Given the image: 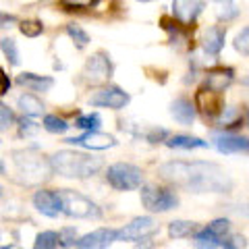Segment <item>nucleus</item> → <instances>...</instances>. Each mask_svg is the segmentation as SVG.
I'll return each mask as SVG.
<instances>
[{"label":"nucleus","instance_id":"f257e3e1","mask_svg":"<svg viewBox=\"0 0 249 249\" xmlns=\"http://www.w3.org/2000/svg\"><path fill=\"white\" fill-rule=\"evenodd\" d=\"M160 177L178 189L193 193H229L232 178L222 166L206 160H170L160 166Z\"/></svg>","mask_w":249,"mask_h":249},{"label":"nucleus","instance_id":"f03ea898","mask_svg":"<svg viewBox=\"0 0 249 249\" xmlns=\"http://www.w3.org/2000/svg\"><path fill=\"white\" fill-rule=\"evenodd\" d=\"M48 160H50L52 173H58L60 177H67V178H89L104 168V162L96 158V156L71 152V150L56 152Z\"/></svg>","mask_w":249,"mask_h":249},{"label":"nucleus","instance_id":"7ed1b4c3","mask_svg":"<svg viewBox=\"0 0 249 249\" xmlns=\"http://www.w3.org/2000/svg\"><path fill=\"white\" fill-rule=\"evenodd\" d=\"M13 160L17 166V173L23 177V183L37 185L42 181H48L52 175L50 160H46L34 150H17L13 152Z\"/></svg>","mask_w":249,"mask_h":249},{"label":"nucleus","instance_id":"20e7f679","mask_svg":"<svg viewBox=\"0 0 249 249\" xmlns=\"http://www.w3.org/2000/svg\"><path fill=\"white\" fill-rule=\"evenodd\" d=\"M58 197H60V214H65L69 218H81V220H88V218H100L102 216V210L79 191L60 189Z\"/></svg>","mask_w":249,"mask_h":249},{"label":"nucleus","instance_id":"39448f33","mask_svg":"<svg viewBox=\"0 0 249 249\" xmlns=\"http://www.w3.org/2000/svg\"><path fill=\"white\" fill-rule=\"evenodd\" d=\"M106 181L116 191H133L143 185V173L142 168L129 162H116V164L108 166L106 170Z\"/></svg>","mask_w":249,"mask_h":249},{"label":"nucleus","instance_id":"423d86ee","mask_svg":"<svg viewBox=\"0 0 249 249\" xmlns=\"http://www.w3.org/2000/svg\"><path fill=\"white\" fill-rule=\"evenodd\" d=\"M142 204L150 212H168L178 206V196L173 189L158 185H143L142 187Z\"/></svg>","mask_w":249,"mask_h":249},{"label":"nucleus","instance_id":"0eeeda50","mask_svg":"<svg viewBox=\"0 0 249 249\" xmlns=\"http://www.w3.org/2000/svg\"><path fill=\"white\" fill-rule=\"evenodd\" d=\"M110 77H112V62L110 56L104 52H96L93 56H89L81 71V79L88 85H102Z\"/></svg>","mask_w":249,"mask_h":249},{"label":"nucleus","instance_id":"6e6552de","mask_svg":"<svg viewBox=\"0 0 249 249\" xmlns=\"http://www.w3.org/2000/svg\"><path fill=\"white\" fill-rule=\"evenodd\" d=\"M158 231V222L150 216L133 218L129 224H124L121 231H116V241H143L152 237Z\"/></svg>","mask_w":249,"mask_h":249},{"label":"nucleus","instance_id":"1a4fd4ad","mask_svg":"<svg viewBox=\"0 0 249 249\" xmlns=\"http://www.w3.org/2000/svg\"><path fill=\"white\" fill-rule=\"evenodd\" d=\"M131 102V96L127 91H123L116 85H108V88L96 91L89 98L91 106H100V108H112V110H121Z\"/></svg>","mask_w":249,"mask_h":249},{"label":"nucleus","instance_id":"9d476101","mask_svg":"<svg viewBox=\"0 0 249 249\" xmlns=\"http://www.w3.org/2000/svg\"><path fill=\"white\" fill-rule=\"evenodd\" d=\"M116 241L114 229H96L77 239L75 249H108Z\"/></svg>","mask_w":249,"mask_h":249},{"label":"nucleus","instance_id":"9b49d317","mask_svg":"<svg viewBox=\"0 0 249 249\" xmlns=\"http://www.w3.org/2000/svg\"><path fill=\"white\" fill-rule=\"evenodd\" d=\"M67 143L81 145L85 150H108V147L116 145V139L108 133H102V131H89V133H83L79 137L67 139Z\"/></svg>","mask_w":249,"mask_h":249},{"label":"nucleus","instance_id":"f8f14e48","mask_svg":"<svg viewBox=\"0 0 249 249\" xmlns=\"http://www.w3.org/2000/svg\"><path fill=\"white\" fill-rule=\"evenodd\" d=\"M34 206L40 214L48 216V218H56L60 214V197L58 191L52 189H40L34 193Z\"/></svg>","mask_w":249,"mask_h":249},{"label":"nucleus","instance_id":"ddd939ff","mask_svg":"<svg viewBox=\"0 0 249 249\" xmlns=\"http://www.w3.org/2000/svg\"><path fill=\"white\" fill-rule=\"evenodd\" d=\"M212 142L220 154H249V139L232 133H214Z\"/></svg>","mask_w":249,"mask_h":249},{"label":"nucleus","instance_id":"4468645a","mask_svg":"<svg viewBox=\"0 0 249 249\" xmlns=\"http://www.w3.org/2000/svg\"><path fill=\"white\" fill-rule=\"evenodd\" d=\"M196 106L201 110L204 116H218L224 110V104H222V98L220 93H214L206 88H201L196 93Z\"/></svg>","mask_w":249,"mask_h":249},{"label":"nucleus","instance_id":"2eb2a0df","mask_svg":"<svg viewBox=\"0 0 249 249\" xmlns=\"http://www.w3.org/2000/svg\"><path fill=\"white\" fill-rule=\"evenodd\" d=\"M232 79H235L232 69H214V71L208 73L204 88L210 89V91H214V93H222L232 83Z\"/></svg>","mask_w":249,"mask_h":249},{"label":"nucleus","instance_id":"dca6fc26","mask_svg":"<svg viewBox=\"0 0 249 249\" xmlns=\"http://www.w3.org/2000/svg\"><path fill=\"white\" fill-rule=\"evenodd\" d=\"M201 9H204V2H183V0L173 2V15L183 25H191V23L197 19Z\"/></svg>","mask_w":249,"mask_h":249},{"label":"nucleus","instance_id":"f3484780","mask_svg":"<svg viewBox=\"0 0 249 249\" xmlns=\"http://www.w3.org/2000/svg\"><path fill=\"white\" fill-rule=\"evenodd\" d=\"M17 83L23 85L25 89L29 91H48L52 85H54V79L52 77H46V75H36V73H21L17 77Z\"/></svg>","mask_w":249,"mask_h":249},{"label":"nucleus","instance_id":"a211bd4d","mask_svg":"<svg viewBox=\"0 0 249 249\" xmlns=\"http://www.w3.org/2000/svg\"><path fill=\"white\" fill-rule=\"evenodd\" d=\"M170 114L175 116V121H178L181 124H191L196 121V106H193L187 98H177L173 104H170Z\"/></svg>","mask_w":249,"mask_h":249},{"label":"nucleus","instance_id":"6ab92c4d","mask_svg":"<svg viewBox=\"0 0 249 249\" xmlns=\"http://www.w3.org/2000/svg\"><path fill=\"white\" fill-rule=\"evenodd\" d=\"M224 37H227V29L214 25L204 34V42H201V46H204V50L208 54H218L224 48Z\"/></svg>","mask_w":249,"mask_h":249},{"label":"nucleus","instance_id":"aec40b11","mask_svg":"<svg viewBox=\"0 0 249 249\" xmlns=\"http://www.w3.org/2000/svg\"><path fill=\"white\" fill-rule=\"evenodd\" d=\"M17 106L21 108L23 116H27V119H31V116H40L44 112L42 100L37 96H34V93H23V96H19Z\"/></svg>","mask_w":249,"mask_h":249},{"label":"nucleus","instance_id":"412c9836","mask_svg":"<svg viewBox=\"0 0 249 249\" xmlns=\"http://www.w3.org/2000/svg\"><path fill=\"white\" fill-rule=\"evenodd\" d=\"M166 145L177 147V150H196V147H208V142L191 135H173L166 139Z\"/></svg>","mask_w":249,"mask_h":249},{"label":"nucleus","instance_id":"4be33fe9","mask_svg":"<svg viewBox=\"0 0 249 249\" xmlns=\"http://www.w3.org/2000/svg\"><path fill=\"white\" fill-rule=\"evenodd\" d=\"M222 241L218 239L216 235H212V232L206 229H201L196 232V237H193V245H196V249H216V247H220Z\"/></svg>","mask_w":249,"mask_h":249},{"label":"nucleus","instance_id":"5701e85b","mask_svg":"<svg viewBox=\"0 0 249 249\" xmlns=\"http://www.w3.org/2000/svg\"><path fill=\"white\" fill-rule=\"evenodd\" d=\"M42 127L48 131V133H52V135H62V133H67V129L71 127V124H69L65 119L56 116V114H46Z\"/></svg>","mask_w":249,"mask_h":249},{"label":"nucleus","instance_id":"b1692460","mask_svg":"<svg viewBox=\"0 0 249 249\" xmlns=\"http://www.w3.org/2000/svg\"><path fill=\"white\" fill-rule=\"evenodd\" d=\"M196 231V222L191 220H175L168 224V235L173 239H183Z\"/></svg>","mask_w":249,"mask_h":249},{"label":"nucleus","instance_id":"393cba45","mask_svg":"<svg viewBox=\"0 0 249 249\" xmlns=\"http://www.w3.org/2000/svg\"><path fill=\"white\" fill-rule=\"evenodd\" d=\"M0 50H2L6 60H9L13 67L19 65V50H17V42H15L13 37H4V40H0Z\"/></svg>","mask_w":249,"mask_h":249},{"label":"nucleus","instance_id":"a878e982","mask_svg":"<svg viewBox=\"0 0 249 249\" xmlns=\"http://www.w3.org/2000/svg\"><path fill=\"white\" fill-rule=\"evenodd\" d=\"M100 123H102V119H100V114H96V112L93 114H81V116H77L75 127L83 129L85 133H89V131H98Z\"/></svg>","mask_w":249,"mask_h":249},{"label":"nucleus","instance_id":"bb28decb","mask_svg":"<svg viewBox=\"0 0 249 249\" xmlns=\"http://www.w3.org/2000/svg\"><path fill=\"white\" fill-rule=\"evenodd\" d=\"M58 247V235L54 231H44L36 237L34 249H56Z\"/></svg>","mask_w":249,"mask_h":249},{"label":"nucleus","instance_id":"cd10ccee","mask_svg":"<svg viewBox=\"0 0 249 249\" xmlns=\"http://www.w3.org/2000/svg\"><path fill=\"white\" fill-rule=\"evenodd\" d=\"M67 34L77 44V48H85V46L89 44L88 31H85L83 27H79V25H75V23H69V25H67Z\"/></svg>","mask_w":249,"mask_h":249},{"label":"nucleus","instance_id":"c85d7f7f","mask_svg":"<svg viewBox=\"0 0 249 249\" xmlns=\"http://www.w3.org/2000/svg\"><path fill=\"white\" fill-rule=\"evenodd\" d=\"M19 29L25 37H37L44 31V25H42V21H37V19H27V21L19 23Z\"/></svg>","mask_w":249,"mask_h":249},{"label":"nucleus","instance_id":"c756f323","mask_svg":"<svg viewBox=\"0 0 249 249\" xmlns=\"http://www.w3.org/2000/svg\"><path fill=\"white\" fill-rule=\"evenodd\" d=\"M208 231L222 241L224 237L229 235V231H231V222L227 220V218H216V220H212V222L208 224Z\"/></svg>","mask_w":249,"mask_h":249},{"label":"nucleus","instance_id":"7c9ffc66","mask_svg":"<svg viewBox=\"0 0 249 249\" xmlns=\"http://www.w3.org/2000/svg\"><path fill=\"white\" fill-rule=\"evenodd\" d=\"M56 235H58V245H62V247H73L77 243V229L75 227L60 229Z\"/></svg>","mask_w":249,"mask_h":249},{"label":"nucleus","instance_id":"2f4dec72","mask_svg":"<svg viewBox=\"0 0 249 249\" xmlns=\"http://www.w3.org/2000/svg\"><path fill=\"white\" fill-rule=\"evenodd\" d=\"M235 48H237V52L249 56V27L241 29L239 34H237V37H235Z\"/></svg>","mask_w":249,"mask_h":249},{"label":"nucleus","instance_id":"473e14b6","mask_svg":"<svg viewBox=\"0 0 249 249\" xmlns=\"http://www.w3.org/2000/svg\"><path fill=\"white\" fill-rule=\"evenodd\" d=\"M224 249H245L247 247V241L243 235H227L220 243Z\"/></svg>","mask_w":249,"mask_h":249},{"label":"nucleus","instance_id":"72a5a7b5","mask_svg":"<svg viewBox=\"0 0 249 249\" xmlns=\"http://www.w3.org/2000/svg\"><path fill=\"white\" fill-rule=\"evenodd\" d=\"M239 15V6L235 2H224L220 4V9H218V19H222V21H231V19H235Z\"/></svg>","mask_w":249,"mask_h":249},{"label":"nucleus","instance_id":"f704fd0d","mask_svg":"<svg viewBox=\"0 0 249 249\" xmlns=\"http://www.w3.org/2000/svg\"><path fill=\"white\" fill-rule=\"evenodd\" d=\"M15 123V114L9 106H4L2 102H0V131L2 129H9L11 124Z\"/></svg>","mask_w":249,"mask_h":249},{"label":"nucleus","instance_id":"c9c22d12","mask_svg":"<svg viewBox=\"0 0 249 249\" xmlns=\"http://www.w3.org/2000/svg\"><path fill=\"white\" fill-rule=\"evenodd\" d=\"M37 129H40V124H36L31 119H27V116L19 119V133L21 135H34Z\"/></svg>","mask_w":249,"mask_h":249},{"label":"nucleus","instance_id":"e433bc0d","mask_svg":"<svg viewBox=\"0 0 249 249\" xmlns=\"http://www.w3.org/2000/svg\"><path fill=\"white\" fill-rule=\"evenodd\" d=\"M145 137H147V142L158 143V142H164V139H168V131L166 129H150V133H147Z\"/></svg>","mask_w":249,"mask_h":249},{"label":"nucleus","instance_id":"4c0bfd02","mask_svg":"<svg viewBox=\"0 0 249 249\" xmlns=\"http://www.w3.org/2000/svg\"><path fill=\"white\" fill-rule=\"evenodd\" d=\"M239 112L235 110V108H229L227 114H222V124H231V127H237L239 124Z\"/></svg>","mask_w":249,"mask_h":249},{"label":"nucleus","instance_id":"58836bf2","mask_svg":"<svg viewBox=\"0 0 249 249\" xmlns=\"http://www.w3.org/2000/svg\"><path fill=\"white\" fill-rule=\"evenodd\" d=\"M9 88H11V79L4 75L2 69H0V96H4V93L9 91Z\"/></svg>","mask_w":249,"mask_h":249},{"label":"nucleus","instance_id":"ea45409f","mask_svg":"<svg viewBox=\"0 0 249 249\" xmlns=\"http://www.w3.org/2000/svg\"><path fill=\"white\" fill-rule=\"evenodd\" d=\"M17 19L13 15H0V27H9V23H15Z\"/></svg>","mask_w":249,"mask_h":249},{"label":"nucleus","instance_id":"a19ab883","mask_svg":"<svg viewBox=\"0 0 249 249\" xmlns=\"http://www.w3.org/2000/svg\"><path fill=\"white\" fill-rule=\"evenodd\" d=\"M137 249H156L152 243H145V241H142V245H137Z\"/></svg>","mask_w":249,"mask_h":249},{"label":"nucleus","instance_id":"79ce46f5","mask_svg":"<svg viewBox=\"0 0 249 249\" xmlns=\"http://www.w3.org/2000/svg\"><path fill=\"white\" fill-rule=\"evenodd\" d=\"M0 249H21V247H19V245H15V243H13V245H4V247H0Z\"/></svg>","mask_w":249,"mask_h":249},{"label":"nucleus","instance_id":"37998d69","mask_svg":"<svg viewBox=\"0 0 249 249\" xmlns=\"http://www.w3.org/2000/svg\"><path fill=\"white\" fill-rule=\"evenodd\" d=\"M0 175H4V162L0 160Z\"/></svg>","mask_w":249,"mask_h":249},{"label":"nucleus","instance_id":"c03bdc74","mask_svg":"<svg viewBox=\"0 0 249 249\" xmlns=\"http://www.w3.org/2000/svg\"><path fill=\"white\" fill-rule=\"evenodd\" d=\"M0 197H2V187H0Z\"/></svg>","mask_w":249,"mask_h":249},{"label":"nucleus","instance_id":"a18cd8bd","mask_svg":"<svg viewBox=\"0 0 249 249\" xmlns=\"http://www.w3.org/2000/svg\"><path fill=\"white\" fill-rule=\"evenodd\" d=\"M247 124H249V114H247Z\"/></svg>","mask_w":249,"mask_h":249}]
</instances>
